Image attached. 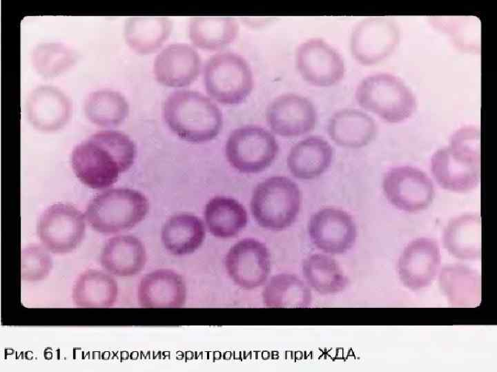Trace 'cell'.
I'll return each instance as SVG.
<instances>
[{
    "label": "cell",
    "instance_id": "9c48e42d",
    "mask_svg": "<svg viewBox=\"0 0 497 372\" xmlns=\"http://www.w3.org/2000/svg\"><path fill=\"white\" fill-rule=\"evenodd\" d=\"M384 194L397 209L418 212L432 203L435 190L432 181L421 170L411 166H398L389 169L382 182Z\"/></svg>",
    "mask_w": 497,
    "mask_h": 372
},
{
    "label": "cell",
    "instance_id": "f1b7e54d",
    "mask_svg": "<svg viewBox=\"0 0 497 372\" xmlns=\"http://www.w3.org/2000/svg\"><path fill=\"white\" fill-rule=\"evenodd\" d=\"M262 299L269 308H306L311 304L312 293L309 285L298 276L282 273L273 276L264 283Z\"/></svg>",
    "mask_w": 497,
    "mask_h": 372
},
{
    "label": "cell",
    "instance_id": "d6986e66",
    "mask_svg": "<svg viewBox=\"0 0 497 372\" xmlns=\"http://www.w3.org/2000/svg\"><path fill=\"white\" fill-rule=\"evenodd\" d=\"M103 269L112 276L132 277L144 268L147 254L142 241L133 235H117L108 239L100 254Z\"/></svg>",
    "mask_w": 497,
    "mask_h": 372
},
{
    "label": "cell",
    "instance_id": "83f0119b",
    "mask_svg": "<svg viewBox=\"0 0 497 372\" xmlns=\"http://www.w3.org/2000/svg\"><path fill=\"white\" fill-rule=\"evenodd\" d=\"M444 245L454 256L475 260L481 256V218L477 214H464L452 219L443 235Z\"/></svg>",
    "mask_w": 497,
    "mask_h": 372
},
{
    "label": "cell",
    "instance_id": "f546056e",
    "mask_svg": "<svg viewBox=\"0 0 497 372\" xmlns=\"http://www.w3.org/2000/svg\"><path fill=\"white\" fill-rule=\"evenodd\" d=\"M302 271L306 284L322 295L342 291L348 279L338 262L325 254H313L302 262Z\"/></svg>",
    "mask_w": 497,
    "mask_h": 372
},
{
    "label": "cell",
    "instance_id": "9a60e30c",
    "mask_svg": "<svg viewBox=\"0 0 497 372\" xmlns=\"http://www.w3.org/2000/svg\"><path fill=\"white\" fill-rule=\"evenodd\" d=\"M202 68V58L196 48L185 43H174L164 47L153 63L155 79L172 87L190 85Z\"/></svg>",
    "mask_w": 497,
    "mask_h": 372
},
{
    "label": "cell",
    "instance_id": "836d02e7",
    "mask_svg": "<svg viewBox=\"0 0 497 372\" xmlns=\"http://www.w3.org/2000/svg\"><path fill=\"white\" fill-rule=\"evenodd\" d=\"M72 59L71 52L61 45L48 44L37 49L34 62L42 74L51 76L67 68Z\"/></svg>",
    "mask_w": 497,
    "mask_h": 372
},
{
    "label": "cell",
    "instance_id": "4dcf8cb0",
    "mask_svg": "<svg viewBox=\"0 0 497 372\" xmlns=\"http://www.w3.org/2000/svg\"><path fill=\"white\" fill-rule=\"evenodd\" d=\"M84 111L88 119L99 126L119 125L128 116L129 105L119 92L103 90L91 93L86 99Z\"/></svg>",
    "mask_w": 497,
    "mask_h": 372
},
{
    "label": "cell",
    "instance_id": "52a82bcc",
    "mask_svg": "<svg viewBox=\"0 0 497 372\" xmlns=\"http://www.w3.org/2000/svg\"><path fill=\"white\" fill-rule=\"evenodd\" d=\"M279 145L267 130L253 125L234 130L225 145L229 164L244 174H255L268 168L275 159Z\"/></svg>",
    "mask_w": 497,
    "mask_h": 372
},
{
    "label": "cell",
    "instance_id": "ffe728a7",
    "mask_svg": "<svg viewBox=\"0 0 497 372\" xmlns=\"http://www.w3.org/2000/svg\"><path fill=\"white\" fill-rule=\"evenodd\" d=\"M118 291L117 282L111 274L88 269L75 280L72 300L79 308H110L116 303Z\"/></svg>",
    "mask_w": 497,
    "mask_h": 372
},
{
    "label": "cell",
    "instance_id": "8fae6325",
    "mask_svg": "<svg viewBox=\"0 0 497 372\" xmlns=\"http://www.w3.org/2000/svg\"><path fill=\"white\" fill-rule=\"evenodd\" d=\"M295 61L302 77L315 86L335 85L344 74L341 55L322 39L313 38L302 43L296 49Z\"/></svg>",
    "mask_w": 497,
    "mask_h": 372
},
{
    "label": "cell",
    "instance_id": "cb8c5ba5",
    "mask_svg": "<svg viewBox=\"0 0 497 372\" xmlns=\"http://www.w3.org/2000/svg\"><path fill=\"white\" fill-rule=\"evenodd\" d=\"M239 25L226 16H195L188 22V32L193 45L202 50H222L236 39Z\"/></svg>",
    "mask_w": 497,
    "mask_h": 372
},
{
    "label": "cell",
    "instance_id": "5b68a950",
    "mask_svg": "<svg viewBox=\"0 0 497 372\" xmlns=\"http://www.w3.org/2000/svg\"><path fill=\"white\" fill-rule=\"evenodd\" d=\"M355 99L362 107L389 123L407 120L416 107V98L409 87L388 73L363 79L357 87Z\"/></svg>",
    "mask_w": 497,
    "mask_h": 372
},
{
    "label": "cell",
    "instance_id": "6da1fadb",
    "mask_svg": "<svg viewBox=\"0 0 497 372\" xmlns=\"http://www.w3.org/2000/svg\"><path fill=\"white\" fill-rule=\"evenodd\" d=\"M136 146L126 134L115 130L97 132L72 150L70 163L77 178L95 189L113 185L136 157Z\"/></svg>",
    "mask_w": 497,
    "mask_h": 372
},
{
    "label": "cell",
    "instance_id": "3957f363",
    "mask_svg": "<svg viewBox=\"0 0 497 372\" xmlns=\"http://www.w3.org/2000/svg\"><path fill=\"white\" fill-rule=\"evenodd\" d=\"M148 209V200L140 192L114 188L93 198L84 216L92 229L110 234L135 227L145 218Z\"/></svg>",
    "mask_w": 497,
    "mask_h": 372
},
{
    "label": "cell",
    "instance_id": "1f68e13d",
    "mask_svg": "<svg viewBox=\"0 0 497 372\" xmlns=\"http://www.w3.org/2000/svg\"><path fill=\"white\" fill-rule=\"evenodd\" d=\"M440 274L441 290L452 304H470L480 296V278L475 271L461 265H451L445 267Z\"/></svg>",
    "mask_w": 497,
    "mask_h": 372
},
{
    "label": "cell",
    "instance_id": "e0dca14e",
    "mask_svg": "<svg viewBox=\"0 0 497 372\" xmlns=\"http://www.w3.org/2000/svg\"><path fill=\"white\" fill-rule=\"evenodd\" d=\"M431 169L437 183L451 192L471 191L480 180V161L449 146L440 148L433 154Z\"/></svg>",
    "mask_w": 497,
    "mask_h": 372
},
{
    "label": "cell",
    "instance_id": "d4e9b609",
    "mask_svg": "<svg viewBox=\"0 0 497 372\" xmlns=\"http://www.w3.org/2000/svg\"><path fill=\"white\" fill-rule=\"evenodd\" d=\"M327 130L330 138L336 144L348 148H358L373 139L376 132V125L367 114L346 109L332 115Z\"/></svg>",
    "mask_w": 497,
    "mask_h": 372
},
{
    "label": "cell",
    "instance_id": "d6a6232c",
    "mask_svg": "<svg viewBox=\"0 0 497 372\" xmlns=\"http://www.w3.org/2000/svg\"><path fill=\"white\" fill-rule=\"evenodd\" d=\"M53 267L49 251L42 245L31 243L21 253V279L28 282H40L50 273Z\"/></svg>",
    "mask_w": 497,
    "mask_h": 372
},
{
    "label": "cell",
    "instance_id": "ba28073f",
    "mask_svg": "<svg viewBox=\"0 0 497 372\" xmlns=\"http://www.w3.org/2000/svg\"><path fill=\"white\" fill-rule=\"evenodd\" d=\"M85 233V216L68 203H58L48 207L37 225L42 245L55 254L72 252L81 244Z\"/></svg>",
    "mask_w": 497,
    "mask_h": 372
},
{
    "label": "cell",
    "instance_id": "ac0fdd59",
    "mask_svg": "<svg viewBox=\"0 0 497 372\" xmlns=\"http://www.w3.org/2000/svg\"><path fill=\"white\" fill-rule=\"evenodd\" d=\"M187 298L184 278L170 269H159L144 275L140 280L137 299L143 308H181Z\"/></svg>",
    "mask_w": 497,
    "mask_h": 372
},
{
    "label": "cell",
    "instance_id": "2e32d148",
    "mask_svg": "<svg viewBox=\"0 0 497 372\" xmlns=\"http://www.w3.org/2000/svg\"><path fill=\"white\" fill-rule=\"evenodd\" d=\"M398 38L397 28L391 21L378 17L365 19L352 32L351 53L361 64L373 65L391 53Z\"/></svg>",
    "mask_w": 497,
    "mask_h": 372
},
{
    "label": "cell",
    "instance_id": "7a4b0ae2",
    "mask_svg": "<svg viewBox=\"0 0 497 372\" xmlns=\"http://www.w3.org/2000/svg\"><path fill=\"white\" fill-rule=\"evenodd\" d=\"M162 115L173 133L193 143L213 140L223 125L222 112L215 101L193 90H177L169 94L163 103Z\"/></svg>",
    "mask_w": 497,
    "mask_h": 372
},
{
    "label": "cell",
    "instance_id": "484cf974",
    "mask_svg": "<svg viewBox=\"0 0 497 372\" xmlns=\"http://www.w3.org/2000/svg\"><path fill=\"white\" fill-rule=\"evenodd\" d=\"M204 216L208 230L219 238L235 237L248 223L245 207L229 196H217L210 199L206 204Z\"/></svg>",
    "mask_w": 497,
    "mask_h": 372
},
{
    "label": "cell",
    "instance_id": "e575fe53",
    "mask_svg": "<svg viewBox=\"0 0 497 372\" xmlns=\"http://www.w3.org/2000/svg\"><path fill=\"white\" fill-rule=\"evenodd\" d=\"M451 148L473 158L480 161V133L474 127H464L457 130L451 137Z\"/></svg>",
    "mask_w": 497,
    "mask_h": 372
},
{
    "label": "cell",
    "instance_id": "4fadbf2b",
    "mask_svg": "<svg viewBox=\"0 0 497 372\" xmlns=\"http://www.w3.org/2000/svg\"><path fill=\"white\" fill-rule=\"evenodd\" d=\"M266 118L270 128L284 137H295L311 131L318 115L313 104L296 94H284L269 105Z\"/></svg>",
    "mask_w": 497,
    "mask_h": 372
},
{
    "label": "cell",
    "instance_id": "5bb4252c",
    "mask_svg": "<svg viewBox=\"0 0 497 372\" xmlns=\"http://www.w3.org/2000/svg\"><path fill=\"white\" fill-rule=\"evenodd\" d=\"M440 265L439 246L434 240L419 238L409 243L398 261V273L402 284L411 290L429 286Z\"/></svg>",
    "mask_w": 497,
    "mask_h": 372
},
{
    "label": "cell",
    "instance_id": "277c9868",
    "mask_svg": "<svg viewBox=\"0 0 497 372\" xmlns=\"http://www.w3.org/2000/svg\"><path fill=\"white\" fill-rule=\"evenodd\" d=\"M301 203L298 185L286 176H275L256 185L250 206L253 217L260 227L282 231L295 221Z\"/></svg>",
    "mask_w": 497,
    "mask_h": 372
},
{
    "label": "cell",
    "instance_id": "30bf717a",
    "mask_svg": "<svg viewBox=\"0 0 497 372\" xmlns=\"http://www.w3.org/2000/svg\"><path fill=\"white\" fill-rule=\"evenodd\" d=\"M224 265L236 285L251 290L267 281L271 272V255L264 243L253 238H246L229 249Z\"/></svg>",
    "mask_w": 497,
    "mask_h": 372
},
{
    "label": "cell",
    "instance_id": "7402d4cb",
    "mask_svg": "<svg viewBox=\"0 0 497 372\" xmlns=\"http://www.w3.org/2000/svg\"><path fill=\"white\" fill-rule=\"evenodd\" d=\"M332 158L330 144L321 137L311 136L293 146L287 157V165L294 177L311 180L329 168Z\"/></svg>",
    "mask_w": 497,
    "mask_h": 372
},
{
    "label": "cell",
    "instance_id": "44dd1931",
    "mask_svg": "<svg viewBox=\"0 0 497 372\" xmlns=\"http://www.w3.org/2000/svg\"><path fill=\"white\" fill-rule=\"evenodd\" d=\"M206 228L203 221L189 213L171 216L161 231V240L167 251L174 256H186L195 252L204 242Z\"/></svg>",
    "mask_w": 497,
    "mask_h": 372
},
{
    "label": "cell",
    "instance_id": "7c38bea8",
    "mask_svg": "<svg viewBox=\"0 0 497 372\" xmlns=\"http://www.w3.org/2000/svg\"><path fill=\"white\" fill-rule=\"evenodd\" d=\"M307 229L313 245L327 254L347 252L354 245L357 236L352 216L335 207H325L314 213Z\"/></svg>",
    "mask_w": 497,
    "mask_h": 372
},
{
    "label": "cell",
    "instance_id": "8992f818",
    "mask_svg": "<svg viewBox=\"0 0 497 372\" xmlns=\"http://www.w3.org/2000/svg\"><path fill=\"white\" fill-rule=\"evenodd\" d=\"M205 90L213 101L233 105L244 101L253 87V74L246 60L232 52L217 53L204 68Z\"/></svg>",
    "mask_w": 497,
    "mask_h": 372
},
{
    "label": "cell",
    "instance_id": "4316f807",
    "mask_svg": "<svg viewBox=\"0 0 497 372\" xmlns=\"http://www.w3.org/2000/svg\"><path fill=\"white\" fill-rule=\"evenodd\" d=\"M173 26V21L168 17H131L126 22L124 37L134 51L150 54L158 50L168 39Z\"/></svg>",
    "mask_w": 497,
    "mask_h": 372
},
{
    "label": "cell",
    "instance_id": "603a6c76",
    "mask_svg": "<svg viewBox=\"0 0 497 372\" xmlns=\"http://www.w3.org/2000/svg\"><path fill=\"white\" fill-rule=\"evenodd\" d=\"M27 114L30 122L37 129L56 131L68 122L70 105L68 99L57 90L41 87L30 99Z\"/></svg>",
    "mask_w": 497,
    "mask_h": 372
}]
</instances>
